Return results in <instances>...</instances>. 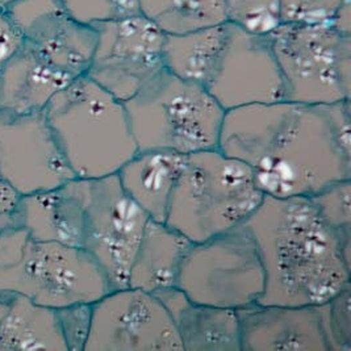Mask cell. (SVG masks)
Wrapping results in <instances>:
<instances>
[{"label": "cell", "instance_id": "cell-1", "mask_svg": "<svg viewBox=\"0 0 351 351\" xmlns=\"http://www.w3.org/2000/svg\"><path fill=\"white\" fill-rule=\"evenodd\" d=\"M350 101L288 100L225 112L219 149L245 162L266 196H312L351 178Z\"/></svg>", "mask_w": 351, "mask_h": 351}, {"label": "cell", "instance_id": "cell-2", "mask_svg": "<svg viewBox=\"0 0 351 351\" xmlns=\"http://www.w3.org/2000/svg\"><path fill=\"white\" fill-rule=\"evenodd\" d=\"M243 225L265 270L258 303L317 306L351 286V237L326 223L311 197L265 195Z\"/></svg>", "mask_w": 351, "mask_h": 351}, {"label": "cell", "instance_id": "cell-3", "mask_svg": "<svg viewBox=\"0 0 351 351\" xmlns=\"http://www.w3.org/2000/svg\"><path fill=\"white\" fill-rule=\"evenodd\" d=\"M44 114L78 179L117 174L138 152L124 103L87 75L53 96Z\"/></svg>", "mask_w": 351, "mask_h": 351}, {"label": "cell", "instance_id": "cell-4", "mask_svg": "<svg viewBox=\"0 0 351 351\" xmlns=\"http://www.w3.org/2000/svg\"><path fill=\"white\" fill-rule=\"evenodd\" d=\"M263 197L245 162L209 149L186 157L165 223L202 242L245 223Z\"/></svg>", "mask_w": 351, "mask_h": 351}, {"label": "cell", "instance_id": "cell-5", "mask_svg": "<svg viewBox=\"0 0 351 351\" xmlns=\"http://www.w3.org/2000/svg\"><path fill=\"white\" fill-rule=\"evenodd\" d=\"M111 289L104 271L83 247L34 240L21 228L0 236V292L60 309L96 303Z\"/></svg>", "mask_w": 351, "mask_h": 351}, {"label": "cell", "instance_id": "cell-6", "mask_svg": "<svg viewBox=\"0 0 351 351\" xmlns=\"http://www.w3.org/2000/svg\"><path fill=\"white\" fill-rule=\"evenodd\" d=\"M124 106L138 152L190 156L219 147L226 111L203 86L166 67Z\"/></svg>", "mask_w": 351, "mask_h": 351}, {"label": "cell", "instance_id": "cell-7", "mask_svg": "<svg viewBox=\"0 0 351 351\" xmlns=\"http://www.w3.org/2000/svg\"><path fill=\"white\" fill-rule=\"evenodd\" d=\"M269 37L285 100L311 106L350 101L351 34L330 23L282 21Z\"/></svg>", "mask_w": 351, "mask_h": 351}, {"label": "cell", "instance_id": "cell-8", "mask_svg": "<svg viewBox=\"0 0 351 351\" xmlns=\"http://www.w3.org/2000/svg\"><path fill=\"white\" fill-rule=\"evenodd\" d=\"M176 287L195 303L239 311L259 302L265 270L256 241L239 226L202 242H192Z\"/></svg>", "mask_w": 351, "mask_h": 351}, {"label": "cell", "instance_id": "cell-9", "mask_svg": "<svg viewBox=\"0 0 351 351\" xmlns=\"http://www.w3.org/2000/svg\"><path fill=\"white\" fill-rule=\"evenodd\" d=\"M204 88L225 111L285 100L269 34L225 20Z\"/></svg>", "mask_w": 351, "mask_h": 351}, {"label": "cell", "instance_id": "cell-10", "mask_svg": "<svg viewBox=\"0 0 351 351\" xmlns=\"http://www.w3.org/2000/svg\"><path fill=\"white\" fill-rule=\"evenodd\" d=\"M149 220L116 174L87 179L83 249L104 271L112 289L128 287L129 270Z\"/></svg>", "mask_w": 351, "mask_h": 351}, {"label": "cell", "instance_id": "cell-11", "mask_svg": "<svg viewBox=\"0 0 351 351\" xmlns=\"http://www.w3.org/2000/svg\"><path fill=\"white\" fill-rule=\"evenodd\" d=\"M94 28L95 50L86 75L123 103L165 69L166 33L144 15Z\"/></svg>", "mask_w": 351, "mask_h": 351}, {"label": "cell", "instance_id": "cell-12", "mask_svg": "<svg viewBox=\"0 0 351 351\" xmlns=\"http://www.w3.org/2000/svg\"><path fill=\"white\" fill-rule=\"evenodd\" d=\"M84 351H183L176 324L150 292L111 289L93 304Z\"/></svg>", "mask_w": 351, "mask_h": 351}, {"label": "cell", "instance_id": "cell-13", "mask_svg": "<svg viewBox=\"0 0 351 351\" xmlns=\"http://www.w3.org/2000/svg\"><path fill=\"white\" fill-rule=\"evenodd\" d=\"M0 178L20 195L50 190L75 178L44 111H0Z\"/></svg>", "mask_w": 351, "mask_h": 351}, {"label": "cell", "instance_id": "cell-14", "mask_svg": "<svg viewBox=\"0 0 351 351\" xmlns=\"http://www.w3.org/2000/svg\"><path fill=\"white\" fill-rule=\"evenodd\" d=\"M10 12L23 41L70 80L86 75L96 45L94 25L71 16L60 0H16Z\"/></svg>", "mask_w": 351, "mask_h": 351}, {"label": "cell", "instance_id": "cell-15", "mask_svg": "<svg viewBox=\"0 0 351 351\" xmlns=\"http://www.w3.org/2000/svg\"><path fill=\"white\" fill-rule=\"evenodd\" d=\"M237 315L241 351H329L319 305L256 303Z\"/></svg>", "mask_w": 351, "mask_h": 351}, {"label": "cell", "instance_id": "cell-16", "mask_svg": "<svg viewBox=\"0 0 351 351\" xmlns=\"http://www.w3.org/2000/svg\"><path fill=\"white\" fill-rule=\"evenodd\" d=\"M86 195L87 179L78 178L50 190L23 195L16 228L34 240L83 247Z\"/></svg>", "mask_w": 351, "mask_h": 351}, {"label": "cell", "instance_id": "cell-17", "mask_svg": "<svg viewBox=\"0 0 351 351\" xmlns=\"http://www.w3.org/2000/svg\"><path fill=\"white\" fill-rule=\"evenodd\" d=\"M153 295L174 321L183 351H241L236 309L195 303L176 286Z\"/></svg>", "mask_w": 351, "mask_h": 351}, {"label": "cell", "instance_id": "cell-18", "mask_svg": "<svg viewBox=\"0 0 351 351\" xmlns=\"http://www.w3.org/2000/svg\"><path fill=\"white\" fill-rule=\"evenodd\" d=\"M71 80L21 40L0 71V111L43 112Z\"/></svg>", "mask_w": 351, "mask_h": 351}, {"label": "cell", "instance_id": "cell-19", "mask_svg": "<svg viewBox=\"0 0 351 351\" xmlns=\"http://www.w3.org/2000/svg\"><path fill=\"white\" fill-rule=\"evenodd\" d=\"M186 157L170 150L137 152L116 176L152 220L165 223Z\"/></svg>", "mask_w": 351, "mask_h": 351}, {"label": "cell", "instance_id": "cell-20", "mask_svg": "<svg viewBox=\"0 0 351 351\" xmlns=\"http://www.w3.org/2000/svg\"><path fill=\"white\" fill-rule=\"evenodd\" d=\"M0 351H67L56 309L0 292Z\"/></svg>", "mask_w": 351, "mask_h": 351}, {"label": "cell", "instance_id": "cell-21", "mask_svg": "<svg viewBox=\"0 0 351 351\" xmlns=\"http://www.w3.org/2000/svg\"><path fill=\"white\" fill-rule=\"evenodd\" d=\"M191 243L170 225L150 219L129 270L128 287L154 293L176 286Z\"/></svg>", "mask_w": 351, "mask_h": 351}, {"label": "cell", "instance_id": "cell-22", "mask_svg": "<svg viewBox=\"0 0 351 351\" xmlns=\"http://www.w3.org/2000/svg\"><path fill=\"white\" fill-rule=\"evenodd\" d=\"M141 15L166 34H183L226 20L225 0H138Z\"/></svg>", "mask_w": 351, "mask_h": 351}, {"label": "cell", "instance_id": "cell-23", "mask_svg": "<svg viewBox=\"0 0 351 351\" xmlns=\"http://www.w3.org/2000/svg\"><path fill=\"white\" fill-rule=\"evenodd\" d=\"M351 286L319 305L322 330L329 351H351Z\"/></svg>", "mask_w": 351, "mask_h": 351}, {"label": "cell", "instance_id": "cell-24", "mask_svg": "<svg viewBox=\"0 0 351 351\" xmlns=\"http://www.w3.org/2000/svg\"><path fill=\"white\" fill-rule=\"evenodd\" d=\"M226 20L252 32L269 33L280 23L279 0H225Z\"/></svg>", "mask_w": 351, "mask_h": 351}, {"label": "cell", "instance_id": "cell-25", "mask_svg": "<svg viewBox=\"0 0 351 351\" xmlns=\"http://www.w3.org/2000/svg\"><path fill=\"white\" fill-rule=\"evenodd\" d=\"M308 197L326 223L338 233L351 237V178L332 183Z\"/></svg>", "mask_w": 351, "mask_h": 351}, {"label": "cell", "instance_id": "cell-26", "mask_svg": "<svg viewBox=\"0 0 351 351\" xmlns=\"http://www.w3.org/2000/svg\"><path fill=\"white\" fill-rule=\"evenodd\" d=\"M66 11L84 24L121 20L140 15L138 0H60Z\"/></svg>", "mask_w": 351, "mask_h": 351}, {"label": "cell", "instance_id": "cell-27", "mask_svg": "<svg viewBox=\"0 0 351 351\" xmlns=\"http://www.w3.org/2000/svg\"><path fill=\"white\" fill-rule=\"evenodd\" d=\"M67 351H84L93 322V304H73L56 309Z\"/></svg>", "mask_w": 351, "mask_h": 351}, {"label": "cell", "instance_id": "cell-28", "mask_svg": "<svg viewBox=\"0 0 351 351\" xmlns=\"http://www.w3.org/2000/svg\"><path fill=\"white\" fill-rule=\"evenodd\" d=\"M351 0H279L282 21L332 23Z\"/></svg>", "mask_w": 351, "mask_h": 351}, {"label": "cell", "instance_id": "cell-29", "mask_svg": "<svg viewBox=\"0 0 351 351\" xmlns=\"http://www.w3.org/2000/svg\"><path fill=\"white\" fill-rule=\"evenodd\" d=\"M19 192L0 178V236L11 228H16L17 213L21 202Z\"/></svg>", "mask_w": 351, "mask_h": 351}, {"label": "cell", "instance_id": "cell-30", "mask_svg": "<svg viewBox=\"0 0 351 351\" xmlns=\"http://www.w3.org/2000/svg\"><path fill=\"white\" fill-rule=\"evenodd\" d=\"M16 0H0V8H8Z\"/></svg>", "mask_w": 351, "mask_h": 351}]
</instances>
